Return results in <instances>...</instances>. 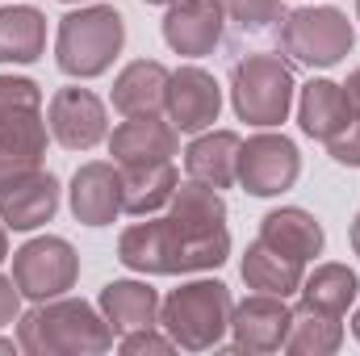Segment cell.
Wrapping results in <instances>:
<instances>
[{
    "instance_id": "obj_1",
    "label": "cell",
    "mask_w": 360,
    "mask_h": 356,
    "mask_svg": "<svg viewBox=\"0 0 360 356\" xmlns=\"http://www.w3.org/2000/svg\"><path fill=\"white\" fill-rule=\"evenodd\" d=\"M17 344L30 356H101L113 348V327L80 298H51L17 319Z\"/></svg>"
},
{
    "instance_id": "obj_2",
    "label": "cell",
    "mask_w": 360,
    "mask_h": 356,
    "mask_svg": "<svg viewBox=\"0 0 360 356\" xmlns=\"http://www.w3.org/2000/svg\"><path fill=\"white\" fill-rule=\"evenodd\" d=\"M168 222L180 239L184 272L218 268L231 256V231H226V201L205 180H180L168 201Z\"/></svg>"
},
{
    "instance_id": "obj_3",
    "label": "cell",
    "mask_w": 360,
    "mask_h": 356,
    "mask_svg": "<svg viewBox=\"0 0 360 356\" xmlns=\"http://www.w3.org/2000/svg\"><path fill=\"white\" fill-rule=\"evenodd\" d=\"M122 46H126V17L113 4H89L59 21L55 63L72 80H96L113 68Z\"/></svg>"
},
{
    "instance_id": "obj_4",
    "label": "cell",
    "mask_w": 360,
    "mask_h": 356,
    "mask_svg": "<svg viewBox=\"0 0 360 356\" xmlns=\"http://www.w3.org/2000/svg\"><path fill=\"white\" fill-rule=\"evenodd\" d=\"M46 134L42 89L25 76H0V184L42 168Z\"/></svg>"
},
{
    "instance_id": "obj_5",
    "label": "cell",
    "mask_w": 360,
    "mask_h": 356,
    "mask_svg": "<svg viewBox=\"0 0 360 356\" xmlns=\"http://www.w3.org/2000/svg\"><path fill=\"white\" fill-rule=\"evenodd\" d=\"M231 310H235V298L222 281H188L164 298L160 327L172 336L176 348L205 352V348H218L222 336L231 331Z\"/></svg>"
},
{
    "instance_id": "obj_6",
    "label": "cell",
    "mask_w": 360,
    "mask_h": 356,
    "mask_svg": "<svg viewBox=\"0 0 360 356\" xmlns=\"http://www.w3.org/2000/svg\"><path fill=\"white\" fill-rule=\"evenodd\" d=\"M293 72L281 55H248L231 72V101L239 122L272 130L293 109Z\"/></svg>"
},
{
    "instance_id": "obj_7",
    "label": "cell",
    "mask_w": 360,
    "mask_h": 356,
    "mask_svg": "<svg viewBox=\"0 0 360 356\" xmlns=\"http://www.w3.org/2000/svg\"><path fill=\"white\" fill-rule=\"evenodd\" d=\"M281 38V55H289L302 68H335L344 63V55H352L356 30L348 21V13L319 4V8H293L281 17L276 25Z\"/></svg>"
},
{
    "instance_id": "obj_8",
    "label": "cell",
    "mask_w": 360,
    "mask_h": 356,
    "mask_svg": "<svg viewBox=\"0 0 360 356\" xmlns=\"http://www.w3.org/2000/svg\"><path fill=\"white\" fill-rule=\"evenodd\" d=\"M13 281H17L21 298H30V302L63 298L80 281V256L68 239L38 235V239H30L25 248L13 252Z\"/></svg>"
},
{
    "instance_id": "obj_9",
    "label": "cell",
    "mask_w": 360,
    "mask_h": 356,
    "mask_svg": "<svg viewBox=\"0 0 360 356\" xmlns=\"http://www.w3.org/2000/svg\"><path fill=\"white\" fill-rule=\"evenodd\" d=\"M302 177V155L285 134H252L239 151V184L252 197H276Z\"/></svg>"
},
{
    "instance_id": "obj_10",
    "label": "cell",
    "mask_w": 360,
    "mask_h": 356,
    "mask_svg": "<svg viewBox=\"0 0 360 356\" xmlns=\"http://www.w3.org/2000/svg\"><path fill=\"white\" fill-rule=\"evenodd\" d=\"M46 126H51V139L68 151H92L105 134H109V113L101 105V96L80 84L72 89H59L46 105Z\"/></svg>"
},
{
    "instance_id": "obj_11",
    "label": "cell",
    "mask_w": 360,
    "mask_h": 356,
    "mask_svg": "<svg viewBox=\"0 0 360 356\" xmlns=\"http://www.w3.org/2000/svg\"><path fill=\"white\" fill-rule=\"evenodd\" d=\"M168 122L180 134L210 130L222 113V89L205 68H176L168 76V101H164Z\"/></svg>"
},
{
    "instance_id": "obj_12",
    "label": "cell",
    "mask_w": 360,
    "mask_h": 356,
    "mask_svg": "<svg viewBox=\"0 0 360 356\" xmlns=\"http://www.w3.org/2000/svg\"><path fill=\"white\" fill-rule=\"evenodd\" d=\"M117 260L130 268V272H151V276H176L184 272V260H180V239L164 218H147V222H134L122 231L117 239Z\"/></svg>"
},
{
    "instance_id": "obj_13",
    "label": "cell",
    "mask_w": 360,
    "mask_h": 356,
    "mask_svg": "<svg viewBox=\"0 0 360 356\" xmlns=\"http://www.w3.org/2000/svg\"><path fill=\"white\" fill-rule=\"evenodd\" d=\"M226 30V13L218 0H172L168 17H164V42L184 55V59H201L222 42Z\"/></svg>"
},
{
    "instance_id": "obj_14",
    "label": "cell",
    "mask_w": 360,
    "mask_h": 356,
    "mask_svg": "<svg viewBox=\"0 0 360 356\" xmlns=\"http://www.w3.org/2000/svg\"><path fill=\"white\" fill-rule=\"evenodd\" d=\"M289 319H293V310L285 306V298H276V293H252L248 302H239L231 310L235 348L239 352H276V348H285Z\"/></svg>"
},
{
    "instance_id": "obj_15",
    "label": "cell",
    "mask_w": 360,
    "mask_h": 356,
    "mask_svg": "<svg viewBox=\"0 0 360 356\" xmlns=\"http://www.w3.org/2000/svg\"><path fill=\"white\" fill-rule=\"evenodd\" d=\"M59 210V180L42 168L0 184V222L8 231H38Z\"/></svg>"
},
{
    "instance_id": "obj_16",
    "label": "cell",
    "mask_w": 360,
    "mask_h": 356,
    "mask_svg": "<svg viewBox=\"0 0 360 356\" xmlns=\"http://www.w3.org/2000/svg\"><path fill=\"white\" fill-rule=\"evenodd\" d=\"M180 151V130L160 117H126L109 134V155L117 168H143V164H164Z\"/></svg>"
},
{
    "instance_id": "obj_17",
    "label": "cell",
    "mask_w": 360,
    "mask_h": 356,
    "mask_svg": "<svg viewBox=\"0 0 360 356\" xmlns=\"http://www.w3.org/2000/svg\"><path fill=\"white\" fill-rule=\"evenodd\" d=\"M68 201H72V214L76 222L84 227H109L117 214H122V172L113 164H80L72 189H68Z\"/></svg>"
},
{
    "instance_id": "obj_18",
    "label": "cell",
    "mask_w": 360,
    "mask_h": 356,
    "mask_svg": "<svg viewBox=\"0 0 360 356\" xmlns=\"http://www.w3.org/2000/svg\"><path fill=\"white\" fill-rule=\"evenodd\" d=\"M168 68L155 59H134L113 80V109L122 117H160L168 101Z\"/></svg>"
},
{
    "instance_id": "obj_19",
    "label": "cell",
    "mask_w": 360,
    "mask_h": 356,
    "mask_svg": "<svg viewBox=\"0 0 360 356\" xmlns=\"http://www.w3.org/2000/svg\"><path fill=\"white\" fill-rule=\"evenodd\" d=\"M256 239H264L269 248L293 256V260H302V265H310L314 256H323V243H327L323 222H319L310 210H302V205L269 210V214L260 218V235H256Z\"/></svg>"
},
{
    "instance_id": "obj_20",
    "label": "cell",
    "mask_w": 360,
    "mask_h": 356,
    "mask_svg": "<svg viewBox=\"0 0 360 356\" xmlns=\"http://www.w3.org/2000/svg\"><path fill=\"white\" fill-rule=\"evenodd\" d=\"M239 151H243V139L235 130H210V134L188 143L184 168L193 180H205L214 189H231L239 180Z\"/></svg>"
},
{
    "instance_id": "obj_21",
    "label": "cell",
    "mask_w": 360,
    "mask_h": 356,
    "mask_svg": "<svg viewBox=\"0 0 360 356\" xmlns=\"http://www.w3.org/2000/svg\"><path fill=\"white\" fill-rule=\"evenodd\" d=\"M348 117H352L348 92H344V84H335V80H310L302 89V96H297V122L319 143H331L348 126Z\"/></svg>"
},
{
    "instance_id": "obj_22",
    "label": "cell",
    "mask_w": 360,
    "mask_h": 356,
    "mask_svg": "<svg viewBox=\"0 0 360 356\" xmlns=\"http://www.w3.org/2000/svg\"><path fill=\"white\" fill-rule=\"evenodd\" d=\"M160 293L147 281H109L101 289V314L109 319L113 331H139V327H155L160 323Z\"/></svg>"
},
{
    "instance_id": "obj_23",
    "label": "cell",
    "mask_w": 360,
    "mask_h": 356,
    "mask_svg": "<svg viewBox=\"0 0 360 356\" xmlns=\"http://www.w3.org/2000/svg\"><path fill=\"white\" fill-rule=\"evenodd\" d=\"M176 164L164 160V164H143V168H122V214H134V218H151L160 214L172 193H176Z\"/></svg>"
},
{
    "instance_id": "obj_24",
    "label": "cell",
    "mask_w": 360,
    "mask_h": 356,
    "mask_svg": "<svg viewBox=\"0 0 360 356\" xmlns=\"http://www.w3.org/2000/svg\"><path fill=\"white\" fill-rule=\"evenodd\" d=\"M302 276H306V265L302 260H293V256L269 248L264 239L248 243V256H243V281H248V289L289 298V293L302 289Z\"/></svg>"
},
{
    "instance_id": "obj_25",
    "label": "cell",
    "mask_w": 360,
    "mask_h": 356,
    "mask_svg": "<svg viewBox=\"0 0 360 356\" xmlns=\"http://www.w3.org/2000/svg\"><path fill=\"white\" fill-rule=\"evenodd\" d=\"M46 51V17L30 4L0 8V63H38Z\"/></svg>"
},
{
    "instance_id": "obj_26",
    "label": "cell",
    "mask_w": 360,
    "mask_h": 356,
    "mask_svg": "<svg viewBox=\"0 0 360 356\" xmlns=\"http://www.w3.org/2000/svg\"><path fill=\"white\" fill-rule=\"evenodd\" d=\"M356 289H360V281L348 265H319L310 276H302V289L297 293H302V306L344 319L348 306L356 302Z\"/></svg>"
},
{
    "instance_id": "obj_27",
    "label": "cell",
    "mask_w": 360,
    "mask_h": 356,
    "mask_svg": "<svg viewBox=\"0 0 360 356\" xmlns=\"http://www.w3.org/2000/svg\"><path fill=\"white\" fill-rule=\"evenodd\" d=\"M344 344V319L297 306L289 319V336H285V352L293 356H331Z\"/></svg>"
},
{
    "instance_id": "obj_28",
    "label": "cell",
    "mask_w": 360,
    "mask_h": 356,
    "mask_svg": "<svg viewBox=\"0 0 360 356\" xmlns=\"http://www.w3.org/2000/svg\"><path fill=\"white\" fill-rule=\"evenodd\" d=\"M226 21H235V30L243 34H269L285 17V0H218Z\"/></svg>"
},
{
    "instance_id": "obj_29",
    "label": "cell",
    "mask_w": 360,
    "mask_h": 356,
    "mask_svg": "<svg viewBox=\"0 0 360 356\" xmlns=\"http://www.w3.org/2000/svg\"><path fill=\"white\" fill-rule=\"evenodd\" d=\"M327 151H331L335 164H344V168H360V113L348 117V126L327 143Z\"/></svg>"
},
{
    "instance_id": "obj_30",
    "label": "cell",
    "mask_w": 360,
    "mask_h": 356,
    "mask_svg": "<svg viewBox=\"0 0 360 356\" xmlns=\"http://www.w3.org/2000/svg\"><path fill=\"white\" fill-rule=\"evenodd\" d=\"M176 348L172 344V336L164 331H155V327H139V331H126V340H122V352L126 356H143V352H151V356H168Z\"/></svg>"
},
{
    "instance_id": "obj_31",
    "label": "cell",
    "mask_w": 360,
    "mask_h": 356,
    "mask_svg": "<svg viewBox=\"0 0 360 356\" xmlns=\"http://www.w3.org/2000/svg\"><path fill=\"white\" fill-rule=\"evenodd\" d=\"M21 319V289L13 276H0V327Z\"/></svg>"
},
{
    "instance_id": "obj_32",
    "label": "cell",
    "mask_w": 360,
    "mask_h": 356,
    "mask_svg": "<svg viewBox=\"0 0 360 356\" xmlns=\"http://www.w3.org/2000/svg\"><path fill=\"white\" fill-rule=\"evenodd\" d=\"M344 92H348V105H352V113H360V68L352 72V76H348Z\"/></svg>"
},
{
    "instance_id": "obj_33",
    "label": "cell",
    "mask_w": 360,
    "mask_h": 356,
    "mask_svg": "<svg viewBox=\"0 0 360 356\" xmlns=\"http://www.w3.org/2000/svg\"><path fill=\"white\" fill-rule=\"evenodd\" d=\"M4 260H8V227L0 222V265H4Z\"/></svg>"
},
{
    "instance_id": "obj_34",
    "label": "cell",
    "mask_w": 360,
    "mask_h": 356,
    "mask_svg": "<svg viewBox=\"0 0 360 356\" xmlns=\"http://www.w3.org/2000/svg\"><path fill=\"white\" fill-rule=\"evenodd\" d=\"M352 248H356V256H360V214H356V222H352Z\"/></svg>"
},
{
    "instance_id": "obj_35",
    "label": "cell",
    "mask_w": 360,
    "mask_h": 356,
    "mask_svg": "<svg viewBox=\"0 0 360 356\" xmlns=\"http://www.w3.org/2000/svg\"><path fill=\"white\" fill-rule=\"evenodd\" d=\"M17 348H21V344H13V340H0V352H8V356H13Z\"/></svg>"
},
{
    "instance_id": "obj_36",
    "label": "cell",
    "mask_w": 360,
    "mask_h": 356,
    "mask_svg": "<svg viewBox=\"0 0 360 356\" xmlns=\"http://www.w3.org/2000/svg\"><path fill=\"white\" fill-rule=\"evenodd\" d=\"M352 336L360 340V310H356V319H352Z\"/></svg>"
},
{
    "instance_id": "obj_37",
    "label": "cell",
    "mask_w": 360,
    "mask_h": 356,
    "mask_svg": "<svg viewBox=\"0 0 360 356\" xmlns=\"http://www.w3.org/2000/svg\"><path fill=\"white\" fill-rule=\"evenodd\" d=\"M143 4H172V0H143Z\"/></svg>"
},
{
    "instance_id": "obj_38",
    "label": "cell",
    "mask_w": 360,
    "mask_h": 356,
    "mask_svg": "<svg viewBox=\"0 0 360 356\" xmlns=\"http://www.w3.org/2000/svg\"><path fill=\"white\" fill-rule=\"evenodd\" d=\"M63 4H84V0H63Z\"/></svg>"
},
{
    "instance_id": "obj_39",
    "label": "cell",
    "mask_w": 360,
    "mask_h": 356,
    "mask_svg": "<svg viewBox=\"0 0 360 356\" xmlns=\"http://www.w3.org/2000/svg\"><path fill=\"white\" fill-rule=\"evenodd\" d=\"M356 21H360V0H356Z\"/></svg>"
}]
</instances>
